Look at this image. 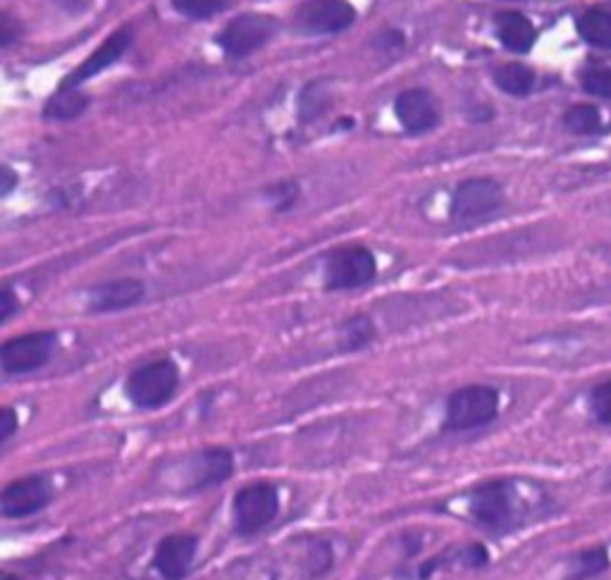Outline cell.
I'll list each match as a JSON object with an SVG mask.
<instances>
[{"instance_id": "f546056e", "label": "cell", "mask_w": 611, "mask_h": 580, "mask_svg": "<svg viewBox=\"0 0 611 580\" xmlns=\"http://www.w3.org/2000/svg\"><path fill=\"white\" fill-rule=\"evenodd\" d=\"M0 320H10V316L12 313H15V308H17V301H15V294H12V289L10 287H5L3 289V297H0Z\"/></svg>"}, {"instance_id": "484cf974", "label": "cell", "mask_w": 611, "mask_h": 580, "mask_svg": "<svg viewBox=\"0 0 611 580\" xmlns=\"http://www.w3.org/2000/svg\"><path fill=\"white\" fill-rule=\"evenodd\" d=\"M590 408L597 420L604 423V426H611V380L595 387L590 394Z\"/></svg>"}, {"instance_id": "277c9868", "label": "cell", "mask_w": 611, "mask_h": 580, "mask_svg": "<svg viewBox=\"0 0 611 580\" xmlns=\"http://www.w3.org/2000/svg\"><path fill=\"white\" fill-rule=\"evenodd\" d=\"M58 349L55 332H29L12 337L0 349V368L5 376H24V373L43 368Z\"/></svg>"}, {"instance_id": "4fadbf2b", "label": "cell", "mask_w": 611, "mask_h": 580, "mask_svg": "<svg viewBox=\"0 0 611 580\" xmlns=\"http://www.w3.org/2000/svg\"><path fill=\"white\" fill-rule=\"evenodd\" d=\"M394 111H397V119L409 135H423V131L440 125V111L433 96L423 89L404 91L394 103Z\"/></svg>"}, {"instance_id": "4316f807", "label": "cell", "mask_w": 611, "mask_h": 580, "mask_svg": "<svg viewBox=\"0 0 611 580\" xmlns=\"http://www.w3.org/2000/svg\"><path fill=\"white\" fill-rule=\"evenodd\" d=\"M298 197L296 185H282V187H272L270 189V199L278 205V211H287L294 203V199Z\"/></svg>"}, {"instance_id": "5bb4252c", "label": "cell", "mask_w": 611, "mask_h": 580, "mask_svg": "<svg viewBox=\"0 0 611 580\" xmlns=\"http://www.w3.org/2000/svg\"><path fill=\"white\" fill-rule=\"evenodd\" d=\"M143 287L141 280H135V277H123V280H111L103 282L96 289H91L89 297V306L96 313H113V311H125L131 308L135 304L143 299Z\"/></svg>"}, {"instance_id": "3957f363", "label": "cell", "mask_w": 611, "mask_h": 580, "mask_svg": "<svg viewBox=\"0 0 611 580\" xmlns=\"http://www.w3.org/2000/svg\"><path fill=\"white\" fill-rule=\"evenodd\" d=\"M280 512V494L268 482H256V486H246L234 494L232 514H234V528L239 535H256L263 528L275 521V516Z\"/></svg>"}, {"instance_id": "44dd1931", "label": "cell", "mask_w": 611, "mask_h": 580, "mask_svg": "<svg viewBox=\"0 0 611 580\" xmlns=\"http://www.w3.org/2000/svg\"><path fill=\"white\" fill-rule=\"evenodd\" d=\"M173 8L189 20H208L218 12H225L234 0H170Z\"/></svg>"}, {"instance_id": "2e32d148", "label": "cell", "mask_w": 611, "mask_h": 580, "mask_svg": "<svg viewBox=\"0 0 611 580\" xmlns=\"http://www.w3.org/2000/svg\"><path fill=\"white\" fill-rule=\"evenodd\" d=\"M495 29L499 43L511 53H529L537 39L535 24L521 12H501L497 15Z\"/></svg>"}, {"instance_id": "7c38bea8", "label": "cell", "mask_w": 611, "mask_h": 580, "mask_svg": "<svg viewBox=\"0 0 611 580\" xmlns=\"http://www.w3.org/2000/svg\"><path fill=\"white\" fill-rule=\"evenodd\" d=\"M129 43H131V31L129 29H119V31L111 34L103 41V46L99 48V51H93L89 55V60H84V63L75 72H72L69 77L63 79V84H60V87H63V89H79L84 81H89L91 77L101 75L103 70L115 65L117 60L125 55Z\"/></svg>"}, {"instance_id": "d6a6232c", "label": "cell", "mask_w": 611, "mask_h": 580, "mask_svg": "<svg viewBox=\"0 0 611 580\" xmlns=\"http://www.w3.org/2000/svg\"><path fill=\"white\" fill-rule=\"evenodd\" d=\"M3 580H12V578H10V576H3Z\"/></svg>"}, {"instance_id": "e0dca14e", "label": "cell", "mask_w": 611, "mask_h": 580, "mask_svg": "<svg viewBox=\"0 0 611 580\" xmlns=\"http://www.w3.org/2000/svg\"><path fill=\"white\" fill-rule=\"evenodd\" d=\"M578 34L585 43L611 51V12L604 8H590L578 17Z\"/></svg>"}, {"instance_id": "cb8c5ba5", "label": "cell", "mask_w": 611, "mask_h": 580, "mask_svg": "<svg viewBox=\"0 0 611 580\" xmlns=\"http://www.w3.org/2000/svg\"><path fill=\"white\" fill-rule=\"evenodd\" d=\"M583 89L600 96V99H611V70L609 67H595L583 75Z\"/></svg>"}, {"instance_id": "4dcf8cb0", "label": "cell", "mask_w": 611, "mask_h": 580, "mask_svg": "<svg viewBox=\"0 0 611 580\" xmlns=\"http://www.w3.org/2000/svg\"><path fill=\"white\" fill-rule=\"evenodd\" d=\"M15 36H20V31L12 29V17H8V15H5V17H3V46L8 48V46H10V41L15 39Z\"/></svg>"}, {"instance_id": "7402d4cb", "label": "cell", "mask_w": 611, "mask_h": 580, "mask_svg": "<svg viewBox=\"0 0 611 580\" xmlns=\"http://www.w3.org/2000/svg\"><path fill=\"white\" fill-rule=\"evenodd\" d=\"M564 125L573 131V135H597L602 127V117L593 105H576L567 113Z\"/></svg>"}, {"instance_id": "1f68e13d", "label": "cell", "mask_w": 611, "mask_h": 580, "mask_svg": "<svg viewBox=\"0 0 611 580\" xmlns=\"http://www.w3.org/2000/svg\"><path fill=\"white\" fill-rule=\"evenodd\" d=\"M3 175H5V185H3V193H8L12 189V185H15V179H12V173H10V167H3Z\"/></svg>"}, {"instance_id": "d4e9b609", "label": "cell", "mask_w": 611, "mask_h": 580, "mask_svg": "<svg viewBox=\"0 0 611 580\" xmlns=\"http://www.w3.org/2000/svg\"><path fill=\"white\" fill-rule=\"evenodd\" d=\"M332 562H334V557H332L330 542H314V545L308 547L306 569L310 576H322L326 571H330Z\"/></svg>"}, {"instance_id": "d6986e66", "label": "cell", "mask_w": 611, "mask_h": 580, "mask_svg": "<svg viewBox=\"0 0 611 580\" xmlns=\"http://www.w3.org/2000/svg\"><path fill=\"white\" fill-rule=\"evenodd\" d=\"M89 99L77 89H63L60 87L55 96L46 105V117H58V119H72L87 111Z\"/></svg>"}, {"instance_id": "ffe728a7", "label": "cell", "mask_w": 611, "mask_h": 580, "mask_svg": "<svg viewBox=\"0 0 611 580\" xmlns=\"http://www.w3.org/2000/svg\"><path fill=\"white\" fill-rule=\"evenodd\" d=\"M375 340V325L366 316H354L342 328V349L344 352H361Z\"/></svg>"}, {"instance_id": "836d02e7", "label": "cell", "mask_w": 611, "mask_h": 580, "mask_svg": "<svg viewBox=\"0 0 611 580\" xmlns=\"http://www.w3.org/2000/svg\"><path fill=\"white\" fill-rule=\"evenodd\" d=\"M609 486H611V474H609Z\"/></svg>"}, {"instance_id": "7a4b0ae2", "label": "cell", "mask_w": 611, "mask_h": 580, "mask_svg": "<svg viewBox=\"0 0 611 580\" xmlns=\"http://www.w3.org/2000/svg\"><path fill=\"white\" fill-rule=\"evenodd\" d=\"M179 387V368L170 358L153 361L137 368L127 378L125 392L131 404L141 411H155L163 408L175 396Z\"/></svg>"}, {"instance_id": "83f0119b", "label": "cell", "mask_w": 611, "mask_h": 580, "mask_svg": "<svg viewBox=\"0 0 611 580\" xmlns=\"http://www.w3.org/2000/svg\"><path fill=\"white\" fill-rule=\"evenodd\" d=\"M461 562L466 566H471V569H481V566L489 562V554L483 545H469L461 552Z\"/></svg>"}, {"instance_id": "52a82bcc", "label": "cell", "mask_w": 611, "mask_h": 580, "mask_svg": "<svg viewBox=\"0 0 611 580\" xmlns=\"http://www.w3.org/2000/svg\"><path fill=\"white\" fill-rule=\"evenodd\" d=\"M501 203H505V191H501L495 179L475 177L466 179V182L454 191L449 213L457 223H473L495 215L501 209Z\"/></svg>"}, {"instance_id": "9c48e42d", "label": "cell", "mask_w": 611, "mask_h": 580, "mask_svg": "<svg viewBox=\"0 0 611 580\" xmlns=\"http://www.w3.org/2000/svg\"><path fill=\"white\" fill-rule=\"evenodd\" d=\"M53 500V488L43 476L20 478L0 494V512L5 518H27L39 514Z\"/></svg>"}, {"instance_id": "8992f818", "label": "cell", "mask_w": 611, "mask_h": 580, "mask_svg": "<svg viewBox=\"0 0 611 580\" xmlns=\"http://www.w3.org/2000/svg\"><path fill=\"white\" fill-rule=\"evenodd\" d=\"M378 263L373 251L366 247H346L330 253L326 263V287L330 292L358 289L375 280Z\"/></svg>"}, {"instance_id": "f1b7e54d", "label": "cell", "mask_w": 611, "mask_h": 580, "mask_svg": "<svg viewBox=\"0 0 611 580\" xmlns=\"http://www.w3.org/2000/svg\"><path fill=\"white\" fill-rule=\"evenodd\" d=\"M20 430V420L12 408H3V423H0V442H8Z\"/></svg>"}, {"instance_id": "5b68a950", "label": "cell", "mask_w": 611, "mask_h": 580, "mask_svg": "<svg viewBox=\"0 0 611 580\" xmlns=\"http://www.w3.org/2000/svg\"><path fill=\"white\" fill-rule=\"evenodd\" d=\"M275 31H278V20L260 12H246L225 24V29L218 34V43L230 58H246L260 51Z\"/></svg>"}, {"instance_id": "9a60e30c", "label": "cell", "mask_w": 611, "mask_h": 580, "mask_svg": "<svg viewBox=\"0 0 611 580\" xmlns=\"http://www.w3.org/2000/svg\"><path fill=\"white\" fill-rule=\"evenodd\" d=\"M234 474V456L230 450L222 446H213V450H203L194 458V476H191L189 488L191 490H208L220 486L227 478Z\"/></svg>"}, {"instance_id": "ac0fdd59", "label": "cell", "mask_w": 611, "mask_h": 580, "mask_svg": "<svg viewBox=\"0 0 611 580\" xmlns=\"http://www.w3.org/2000/svg\"><path fill=\"white\" fill-rule=\"evenodd\" d=\"M495 84L511 96H529L535 87V72L521 63H507L495 70Z\"/></svg>"}, {"instance_id": "8fae6325", "label": "cell", "mask_w": 611, "mask_h": 580, "mask_svg": "<svg viewBox=\"0 0 611 580\" xmlns=\"http://www.w3.org/2000/svg\"><path fill=\"white\" fill-rule=\"evenodd\" d=\"M199 552V538L191 533H175L161 540L153 554V569L163 580H184L194 566Z\"/></svg>"}, {"instance_id": "603a6c76", "label": "cell", "mask_w": 611, "mask_h": 580, "mask_svg": "<svg viewBox=\"0 0 611 580\" xmlns=\"http://www.w3.org/2000/svg\"><path fill=\"white\" fill-rule=\"evenodd\" d=\"M609 566V552L604 547H595L583 552L581 557L573 564V578L581 580V578H593L597 573H602Z\"/></svg>"}, {"instance_id": "6da1fadb", "label": "cell", "mask_w": 611, "mask_h": 580, "mask_svg": "<svg viewBox=\"0 0 611 580\" xmlns=\"http://www.w3.org/2000/svg\"><path fill=\"white\" fill-rule=\"evenodd\" d=\"M499 414V392L487 384H469L451 392L445 408V430L463 432L483 428Z\"/></svg>"}, {"instance_id": "ba28073f", "label": "cell", "mask_w": 611, "mask_h": 580, "mask_svg": "<svg viewBox=\"0 0 611 580\" xmlns=\"http://www.w3.org/2000/svg\"><path fill=\"white\" fill-rule=\"evenodd\" d=\"M356 20V10L346 0H306L296 10V27L314 34L328 36L349 29Z\"/></svg>"}, {"instance_id": "30bf717a", "label": "cell", "mask_w": 611, "mask_h": 580, "mask_svg": "<svg viewBox=\"0 0 611 580\" xmlns=\"http://www.w3.org/2000/svg\"><path fill=\"white\" fill-rule=\"evenodd\" d=\"M471 516L485 528H505L513 518V488L505 480L485 482L471 494Z\"/></svg>"}]
</instances>
